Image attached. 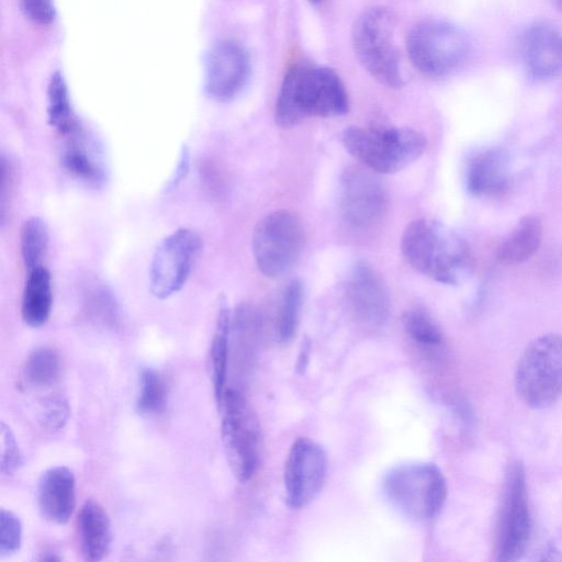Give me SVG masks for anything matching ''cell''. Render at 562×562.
<instances>
[{"mask_svg":"<svg viewBox=\"0 0 562 562\" xmlns=\"http://www.w3.org/2000/svg\"><path fill=\"white\" fill-rule=\"evenodd\" d=\"M347 151L374 172L391 173L415 161L425 150V137L407 127L349 126L342 133Z\"/></svg>","mask_w":562,"mask_h":562,"instance_id":"3957f363","label":"cell"},{"mask_svg":"<svg viewBox=\"0 0 562 562\" xmlns=\"http://www.w3.org/2000/svg\"><path fill=\"white\" fill-rule=\"evenodd\" d=\"M52 304L49 271L43 265L27 271L21 302L23 322L33 328L43 326L50 316Z\"/></svg>","mask_w":562,"mask_h":562,"instance_id":"7402d4cb","label":"cell"},{"mask_svg":"<svg viewBox=\"0 0 562 562\" xmlns=\"http://www.w3.org/2000/svg\"><path fill=\"white\" fill-rule=\"evenodd\" d=\"M202 250L200 235L180 228L167 236L157 247L149 269V289L157 299L177 293L187 282Z\"/></svg>","mask_w":562,"mask_h":562,"instance_id":"8fae6325","label":"cell"},{"mask_svg":"<svg viewBox=\"0 0 562 562\" xmlns=\"http://www.w3.org/2000/svg\"><path fill=\"white\" fill-rule=\"evenodd\" d=\"M414 67L428 77H443L458 69L469 54L465 33L445 20H424L409 32L406 42Z\"/></svg>","mask_w":562,"mask_h":562,"instance_id":"ba28073f","label":"cell"},{"mask_svg":"<svg viewBox=\"0 0 562 562\" xmlns=\"http://www.w3.org/2000/svg\"><path fill=\"white\" fill-rule=\"evenodd\" d=\"M48 245L46 223L37 216L24 221L20 232V249L26 271L42 266Z\"/></svg>","mask_w":562,"mask_h":562,"instance_id":"4316f807","label":"cell"},{"mask_svg":"<svg viewBox=\"0 0 562 562\" xmlns=\"http://www.w3.org/2000/svg\"><path fill=\"white\" fill-rule=\"evenodd\" d=\"M136 408L143 415L164 413L167 405V384L159 372L143 369L139 373Z\"/></svg>","mask_w":562,"mask_h":562,"instance_id":"83f0119b","label":"cell"},{"mask_svg":"<svg viewBox=\"0 0 562 562\" xmlns=\"http://www.w3.org/2000/svg\"><path fill=\"white\" fill-rule=\"evenodd\" d=\"M345 294L353 315L370 326L384 325L390 316L389 292L376 271L367 262H356L348 272Z\"/></svg>","mask_w":562,"mask_h":562,"instance_id":"5bb4252c","label":"cell"},{"mask_svg":"<svg viewBox=\"0 0 562 562\" xmlns=\"http://www.w3.org/2000/svg\"><path fill=\"white\" fill-rule=\"evenodd\" d=\"M352 46L361 66L380 83L397 88L403 82L395 43V18L383 7L364 11L352 29Z\"/></svg>","mask_w":562,"mask_h":562,"instance_id":"5b68a950","label":"cell"},{"mask_svg":"<svg viewBox=\"0 0 562 562\" xmlns=\"http://www.w3.org/2000/svg\"><path fill=\"white\" fill-rule=\"evenodd\" d=\"M348 109V93L333 69L297 63L283 77L274 119L278 125L289 128L308 117L339 116Z\"/></svg>","mask_w":562,"mask_h":562,"instance_id":"6da1fadb","label":"cell"},{"mask_svg":"<svg viewBox=\"0 0 562 562\" xmlns=\"http://www.w3.org/2000/svg\"><path fill=\"white\" fill-rule=\"evenodd\" d=\"M76 538L81 558L88 562L103 560L112 544V526L106 510L93 499H87L76 518Z\"/></svg>","mask_w":562,"mask_h":562,"instance_id":"ffe728a7","label":"cell"},{"mask_svg":"<svg viewBox=\"0 0 562 562\" xmlns=\"http://www.w3.org/2000/svg\"><path fill=\"white\" fill-rule=\"evenodd\" d=\"M387 502L401 514L415 521H430L441 510L447 498V482L440 469L428 462L401 464L383 479Z\"/></svg>","mask_w":562,"mask_h":562,"instance_id":"277c9868","label":"cell"},{"mask_svg":"<svg viewBox=\"0 0 562 562\" xmlns=\"http://www.w3.org/2000/svg\"><path fill=\"white\" fill-rule=\"evenodd\" d=\"M509 182V159L502 148H487L470 158L465 169V186L472 195H498L508 188Z\"/></svg>","mask_w":562,"mask_h":562,"instance_id":"d6986e66","label":"cell"},{"mask_svg":"<svg viewBox=\"0 0 562 562\" xmlns=\"http://www.w3.org/2000/svg\"><path fill=\"white\" fill-rule=\"evenodd\" d=\"M327 475V456L321 445L310 438H297L284 464L285 501L291 508H302L322 491Z\"/></svg>","mask_w":562,"mask_h":562,"instance_id":"4fadbf2b","label":"cell"},{"mask_svg":"<svg viewBox=\"0 0 562 562\" xmlns=\"http://www.w3.org/2000/svg\"><path fill=\"white\" fill-rule=\"evenodd\" d=\"M304 288L291 280L280 292L274 315V333L279 342L288 344L296 334L303 305Z\"/></svg>","mask_w":562,"mask_h":562,"instance_id":"d4e9b609","label":"cell"},{"mask_svg":"<svg viewBox=\"0 0 562 562\" xmlns=\"http://www.w3.org/2000/svg\"><path fill=\"white\" fill-rule=\"evenodd\" d=\"M22 541V525L19 517L4 508L0 512V558L15 553Z\"/></svg>","mask_w":562,"mask_h":562,"instance_id":"f546056e","label":"cell"},{"mask_svg":"<svg viewBox=\"0 0 562 562\" xmlns=\"http://www.w3.org/2000/svg\"><path fill=\"white\" fill-rule=\"evenodd\" d=\"M232 314L226 305L218 310L210 348V369L214 396L220 406L226 391Z\"/></svg>","mask_w":562,"mask_h":562,"instance_id":"603a6c76","label":"cell"},{"mask_svg":"<svg viewBox=\"0 0 562 562\" xmlns=\"http://www.w3.org/2000/svg\"><path fill=\"white\" fill-rule=\"evenodd\" d=\"M25 15L38 24H47L54 19L52 0H20Z\"/></svg>","mask_w":562,"mask_h":562,"instance_id":"d6a6232c","label":"cell"},{"mask_svg":"<svg viewBox=\"0 0 562 562\" xmlns=\"http://www.w3.org/2000/svg\"><path fill=\"white\" fill-rule=\"evenodd\" d=\"M531 533L526 473L521 463L508 470L496 528V558L516 561L527 549Z\"/></svg>","mask_w":562,"mask_h":562,"instance_id":"30bf717a","label":"cell"},{"mask_svg":"<svg viewBox=\"0 0 562 562\" xmlns=\"http://www.w3.org/2000/svg\"><path fill=\"white\" fill-rule=\"evenodd\" d=\"M520 52L526 70L537 79L562 72V31L548 23H535L521 36Z\"/></svg>","mask_w":562,"mask_h":562,"instance_id":"2e32d148","label":"cell"},{"mask_svg":"<svg viewBox=\"0 0 562 562\" xmlns=\"http://www.w3.org/2000/svg\"><path fill=\"white\" fill-rule=\"evenodd\" d=\"M402 324L408 337L423 349H436L442 344L440 328L424 310L406 311L403 314Z\"/></svg>","mask_w":562,"mask_h":562,"instance_id":"f1b7e54d","label":"cell"},{"mask_svg":"<svg viewBox=\"0 0 562 562\" xmlns=\"http://www.w3.org/2000/svg\"><path fill=\"white\" fill-rule=\"evenodd\" d=\"M189 168V153L186 147L182 148L179 162L172 179L169 182L170 188H175L186 176Z\"/></svg>","mask_w":562,"mask_h":562,"instance_id":"836d02e7","label":"cell"},{"mask_svg":"<svg viewBox=\"0 0 562 562\" xmlns=\"http://www.w3.org/2000/svg\"><path fill=\"white\" fill-rule=\"evenodd\" d=\"M305 232L300 217L289 210H278L256 224L251 247L256 265L268 278L289 272L300 260Z\"/></svg>","mask_w":562,"mask_h":562,"instance_id":"52a82bcc","label":"cell"},{"mask_svg":"<svg viewBox=\"0 0 562 562\" xmlns=\"http://www.w3.org/2000/svg\"><path fill=\"white\" fill-rule=\"evenodd\" d=\"M515 386L532 408L548 407L562 396L561 335H542L526 347L517 363Z\"/></svg>","mask_w":562,"mask_h":562,"instance_id":"8992f818","label":"cell"},{"mask_svg":"<svg viewBox=\"0 0 562 562\" xmlns=\"http://www.w3.org/2000/svg\"><path fill=\"white\" fill-rule=\"evenodd\" d=\"M61 359L50 347H38L25 359L22 367V382L30 390H45L60 379Z\"/></svg>","mask_w":562,"mask_h":562,"instance_id":"cb8c5ba5","label":"cell"},{"mask_svg":"<svg viewBox=\"0 0 562 562\" xmlns=\"http://www.w3.org/2000/svg\"><path fill=\"white\" fill-rule=\"evenodd\" d=\"M69 414V406L64 396L53 394L41 403L40 424L49 431L64 427Z\"/></svg>","mask_w":562,"mask_h":562,"instance_id":"4dcf8cb0","label":"cell"},{"mask_svg":"<svg viewBox=\"0 0 562 562\" xmlns=\"http://www.w3.org/2000/svg\"><path fill=\"white\" fill-rule=\"evenodd\" d=\"M250 66L247 52L234 41H222L210 53L206 89L218 101L235 98L245 87Z\"/></svg>","mask_w":562,"mask_h":562,"instance_id":"9a60e30c","label":"cell"},{"mask_svg":"<svg viewBox=\"0 0 562 562\" xmlns=\"http://www.w3.org/2000/svg\"><path fill=\"white\" fill-rule=\"evenodd\" d=\"M308 1H311L312 3H317V2H319L322 0H308Z\"/></svg>","mask_w":562,"mask_h":562,"instance_id":"d590c367","label":"cell"},{"mask_svg":"<svg viewBox=\"0 0 562 562\" xmlns=\"http://www.w3.org/2000/svg\"><path fill=\"white\" fill-rule=\"evenodd\" d=\"M23 463V457L11 428L1 423V459L0 468L3 475L14 474Z\"/></svg>","mask_w":562,"mask_h":562,"instance_id":"1f68e13d","label":"cell"},{"mask_svg":"<svg viewBox=\"0 0 562 562\" xmlns=\"http://www.w3.org/2000/svg\"><path fill=\"white\" fill-rule=\"evenodd\" d=\"M543 236L539 216L526 215L502 239L496 258L504 266H516L531 258L538 250Z\"/></svg>","mask_w":562,"mask_h":562,"instance_id":"44dd1931","label":"cell"},{"mask_svg":"<svg viewBox=\"0 0 562 562\" xmlns=\"http://www.w3.org/2000/svg\"><path fill=\"white\" fill-rule=\"evenodd\" d=\"M41 516L54 524L68 522L76 507V479L70 469L54 467L42 473L36 486Z\"/></svg>","mask_w":562,"mask_h":562,"instance_id":"ac0fdd59","label":"cell"},{"mask_svg":"<svg viewBox=\"0 0 562 562\" xmlns=\"http://www.w3.org/2000/svg\"><path fill=\"white\" fill-rule=\"evenodd\" d=\"M401 250L416 271L443 284L461 282L471 266L465 241L434 220L416 218L407 224Z\"/></svg>","mask_w":562,"mask_h":562,"instance_id":"7a4b0ae2","label":"cell"},{"mask_svg":"<svg viewBox=\"0 0 562 562\" xmlns=\"http://www.w3.org/2000/svg\"><path fill=\"white\" fill-rule=\"evenodd\" d=\"M47 115L50 126H53L59 136H64L74 131L80 122L77 120L71 108L67 86L63 77L54 75L49 81Z\"/></svg>","mask_w":562,"mask_h":562,"instance_id":"484cf974","label":"cell"},{"mask_svg":"<svg viewBox=\"0 0 562 562\" xmlns=\"http://www.w3.org/2000/svg\"><path fill=\"white\" fill-rule=\"evenodd\" d=\"M339 188V213L349 227L367 231L381 223L387 211V194L370 169L347 168Z\"/></svg>","mask_w":562,"mask_h":562,"instance_id":"7c38bea8","label":"cell"},{"mask_svg":"<svg viewBox=\"0 0 562 562\" xmlns=\"http://www.w3.org/2000/svg\"><path fill=\"white\" fill-rule=\"evenodd\" d=\"M60 137L63 138L60 162L65 171L89 187H102L106 180V172L95 140L81 124Z\"/></svg>","mask_w":562,"mask_h":562,"instance_id":"e0dca14e","label":"cell"},{"mask_svg":"<svg viewBox=\"0 0 562 562\" xmlns=\"http://www.w3.org/2000/svg\"><path fill=\"white\" fill-rule=\"evenodd\" d=\"M557 7L562 9V0H552Z\"/></svg>","mask_w":562,"mask_h":562,"instance_id":"e575fe53","label":"cell"},{"mask_svg":"<svg viewBox=\"0 0 562 562\" xmlns=\"http://www.w3.org/2000/svg\"><path fill=\"white\" fill-rule=\"evenodd\" d=\"M218 408L227 462L235 477L246 482L255 474L261 453L258 418L244 394L236 389H226Z\"/></svg>","mask_w":562,"mask_h":562,"instance_id":"9c48e42d","label":"cell"}]
</instances>
